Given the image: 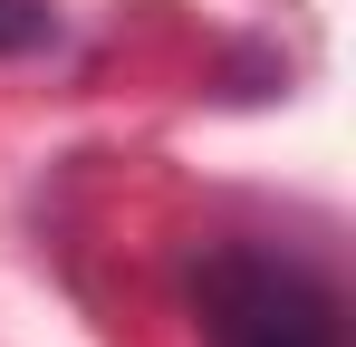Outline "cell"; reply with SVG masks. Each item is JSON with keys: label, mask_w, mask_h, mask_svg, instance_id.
Here are the masks:
<instances>
[{"label": "cell", "mask_w": 356, "mask_h": 347, "mask_svg": "<svg viewBox=\"0 0 356 347\" xmlns=\"http://www.w3.org/2000/svg\"><path fill=\"white\" fill-rule=\"evenodd\" d=\"M202 299H212V347H337L327 289L298 261H222Z\"/></svg>", "instance_id": "cell-1"}, {"label": "cell", "mask_w": 356, "mask_h": 347, "mask_svg": "<svg viewBox=\"0 0 356 347\" xmlns=\"http://www.w3.org/2000/svg\"><path fill=\"white\" fill-rule=\"evenodd\" d=\"M58 20H49V0H0V58L10 49H39Z\"/></svg>", "instance_id": "cell-2"}]
</instances>
